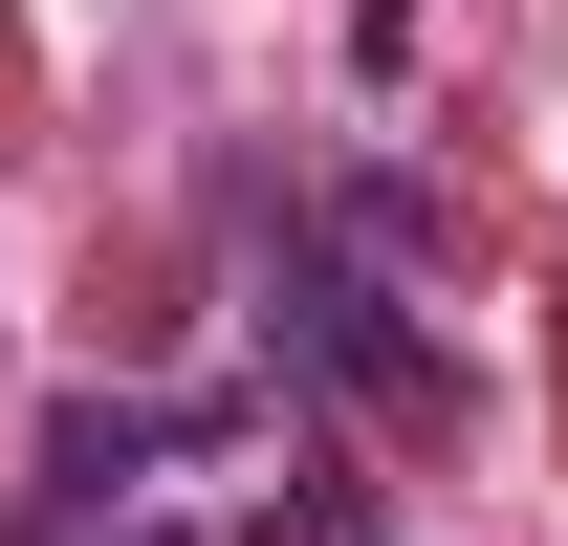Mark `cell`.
Wrapping results in <instances>:
<instances>
[{"label": "cell", "mask_w": 568, "mask_h": 546, "mask_svg": "<svg viewBox=\"0 0 568 546\" xmlns=\"http://www.w3.org/2000/svg\"><path fill=\"white\" fill-rule=\"evenodd\" d=\"M263 350L306 372V394H351V415H437V394H459V372H437V328H416V263H372L328 198L263 219Z\"/></svg>", "instance_id": "cell-1"}]
</instances>
